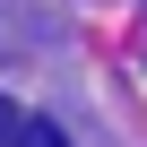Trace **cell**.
<instances>
[{
  "label": "cell",
  "mask_w": 147,
  "mask_h": 147,
  "mask_svg": "<svg viewBox=\"0 0 147 147\" xmlns=\"http://www.w3.org/2000/svg\"><path fill=\"white\" fill-rule=\"evenodd\" d=\"M9 138H18V113H9V104H0V147H9Z\"/></svg>",
  "instance_id": "2"
},
{
  "label": "cell",
  "mask_w": 147,
  "mask_h": 147,
  "mask_svg": "<svg viewBox=\"0 0 147 147\" xmlns=\"http://www.w3.org/2000/svg\"><path fill=\"white\" fill-rule=\"evenodd\" d=\"M9 147H69V138H61V121H18Z\"/></svg>",
  "instance_id": "1"
}]
</instances>
